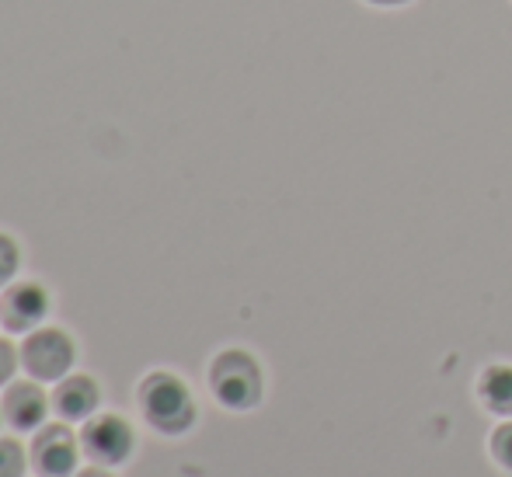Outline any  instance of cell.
Masks as SVG:
<instances>
[{
	"instance_id": "52a82bcc",
	"label": "cell",
	"mask_w": 512,
	"mask_h": 477,
	"mask_svg": "<svg viewBox=\"0 0 512 477\" xmlns=\"http://www.w3.org/2000/svg\"><path fill=\"white\" fill-rule=\"evenodd\" d=\"M46 394H42L35 383H14L11 390L4 394V418L14 425V429L28 432L35 425H42L46 418Z\"/></svg>"
},
{
	"instance_id": "9a60e30c",
	"label": "cell",
	"mask_w": 512,
	"mask_h": 477,
	"mask_svg": "<svg viewBox=\"0 0 512 477\" xmlns=\"http://www.w3.org/2000/svg\"><path fill=\"white\" fill-rule=\"evenodd\" d=\"M77 477H112V474H105V471H98V467H91V471H81Z\"/></svg>"
},
{
	"instance_id": "5b68a950",
	"label": "cell",
	"mask_w": 512,
	"mask_h": 477,
	"mask_svg": "<svg viewBox=\"0 0 512 477\" xmlns=\"http://www.w3.org/2000/svg\"><path fill=\"white\" fill-rule=\"evenodd\" d=\"M49 296L39 283H18L4 293L0 300V321L7 331H32L46 321Z\"/></svg>"
},
{
	"instance_id": "6da1fadb",
	"label": "cell",
	"mask_w": 512,
	"mask_h": 477,
	"mask_svg": "<svg viewBox=\"0 0 512 477\" xmlns=\"http://www.w3.org/2000/svg\"><path fill=\"white\" fill-rule=\"evenodd\" d=\"M140 411L157 432L178 436L196 422V401L175 373H150L140 383Z\"/></svg>"
},
{
	"instance_id": "9c48e42d",
	"label": "cell",
	"mask_w": 512,
	"mask_h": 477,
	"mask_svg": "<svg viewBox=\"0 0 512 477\" xmlns=\"http://www.w3.org/2000/svg\"><path fill=\"white\" fill-rule=\"evenodd\" d=\"M478 394L488 411L512 415V366H488L478 380Z\"/></svg>"
},
{
	"instance_id": "ba28073f",
	"label": "cell",
	"mask_w": 512,
	"mask_h": 477,
	"mask_svg": "<svg viewBox=\"0 0 512 477\" xmlns=\"http://www.w3.org/2000/svg\"><path fill=\"white\" fill-rule=\"evenodd\" d=\"M53 408L60 411L63 418H70V422H77V418H88L91 411L98 408V387L91 377H67L60 380V387H56L53 394Z\"/></svg>"
},
{
	"instance_id": "7a4b0ae2",
	"label": "cell",
	"mask_w": 512,
	"mask_h": 477,
	"mask_svg": "<svg viewBox=\"0 0 512 477\" xmlns=\"http://www.w3.org/2000/svg\"><path fill=\"white\" fill-rule=\"evenodd\" d=\"M209 387H213L216 401L227 404V408H255L258 397H262V366L248 352L227 349L209 366Z\"/></svg>"
},
{
	"instance_id": "4fadbf2b",
	"label": "cell",
	"mask_w": 512,
	"mask_h": 477,
	"mask_svg": "<svg viewBox=\"0 0 512 477\" xmlns=\"http://www.w3.org/2000/svg\"><path fill=\"white\" fill-rule=\"evenodd\" d=\"M14 366H18V352H14V345L7 338H0V383L11 380Z\"/></svg>"
},
{
	"instance_id": "5bb4252c",
	"label": "cell",
	"mask_w": 512,
	"mask_h": 477,
	"mask_svg": "<svg viewBox=\"0 0 512 477\" xmlns=\"http://www.w3.org/2000/svg\"><path fill=\"white\" fill-rule=\"evenodd\" d=\"M370 4H380V7H398V4H408V0H370Z\"/></svg>"
},
{
	"instance_id": "30bf717a",
	"label": "cell",
	"mask_w": 512,
	"mask_h": 477,
	"mask_svg": "<svg viewBox=\"0 0 512 477\" xmlns=\"http://www.w3.org/2000/svg\"><path fill=\"white\" fill-rule=\"evenodd\" d=\"M25 474V453L14 439H0V477H21Z\"/></svg>"
},
{
	"instance_id": "8992f818",
	"label": "cell",
	"mask_w": 512,
	"mask_h": 477,
	"mask_svg": "<svg viewBox=\"0 0 512 477\" xmlns=\"http://www.w3.org/2000/svg\"><path fill=\"white\" fill-rule=\"evenodd\" d=\"M32 460H35V471L42 477H70L74 474L77 464V443L70 436V429L63 425H49L35 436L32 443Z\"/></svg>"
},
{
	"instance_id": "277c9868",
	"label": "cell",
	"mask_w": 512,
	"mask_h": 477,
	"mask_svg": "<svg viewBox=\"0 0 512 477\" xmlns=\"http://www.w3.org/2000/svg\"><path fill=\"white\" fill-rule=\"evenodd\" d=\"M81 446L95 464L112 467L129 457V450H133V432H129V425L122 422L119 415H98L84 425Z\"/></svg>"
},
{
	"instance_id": "7c38bea8",
	"label": "cell",
	"mask_w": 512,
	"mask_h": 477,
	"mask_svg": "<svg viewBox=\"0 0 512 477\" xmlns=\"http://www.w3.org/2000/svg\"><path fill=\"white\" fill-rule=\"evenodd\" d=\"M18 262H21L18 244H14L7 234H0V286H4L7 279L14 276V272H18Z\"/></svg>"
},
{
	"instance_id": "3957f363",
	"label": "cell",
	"mask_w": 512,
	"mask_h": 477,
	"mask_svg": "<svg viewBox=\"0 0 512 477\" xmlns=\"http://www.w3.org/2000/svg\"><path fill=\"white\" fill-rule=\"evenodd\" d=\"M21 363L35 380H60L74 366V342L60 328H39L21 345Z\"/></svg>"
},
{
	"instance_id": "8fae6325",
	"label": "cell",
	"mask_w": 512,
	"mask_h": 477,
	"mask_svg": "<svg viewBox=\"0 0 512 477\" xmlns=\"http://www.w3.org/2000/svg\"><path fill=\"white\" fill-rule=\"evenodd\" d=\"M492 457L499 460L506 471H512V422H502L492 432Z\"/></svg>"
}]
</instances>
